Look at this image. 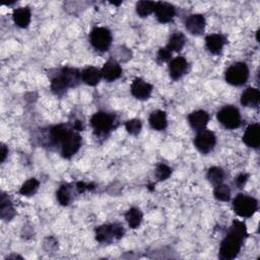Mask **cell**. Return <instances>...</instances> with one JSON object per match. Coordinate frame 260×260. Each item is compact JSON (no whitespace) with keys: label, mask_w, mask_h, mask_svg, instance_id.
<instances>
[{"label":"cell","mask_w":260,"mask_h":260,"mask_svg":"<svg viewBox=\"0 0 260 260\" xmlns=\"http://www.w3.org/2000/svg\"><path fill=\"white\" fill-rule=\"evenodd\" d=\"M76 188L78 190V192H84L86 190H90V189H93L94 186L92 184H86L85 182H78L76 184Z\"/></svg>","instance_id":"8d00e7d4"},{"label":"cell","mask_w":260,"mask_h":260,"mask_svg":"<svg viewBox=\"0 0 260 260\" xmlns=\"http://www.w3.org/2000/svg\"><path fill=\"white\" fill-rule=\"evenodd\" d=\"M246 235L247 230L245 224L240 221H234L228 235L221 244L219 258L223 260H232L236 258L241 250Z\"/></svg>","instance_id":"6da1fadb"},{"label":"cell","mask_w":260,"mask_h":260,"mask_svg":"<svg viewBox=\"0 0 260 260\" xmlns=\"http://www.w3.org/2000/svg\"><path fill=\"white\" fill-rule=\"evenodd\" d=\"M150 124L153 129L156 130H164L168 125L167 115L163 111H154L150 116Z\"/></svg>","instance_id":"44dd1931"},{"label":"cell","mask_w":260,"mask_h":260,"mask_svg":"<svg viewBox=\"0 0 260 260\" xmlns=\"http://www.w3.org/2000/svg\"><path fill=\"white\" fill-rule=\"evenodd\" d=\"M114 122L115 118L106 112H98L94 114L91 119V124L93 128L99 134H104L110 131L114 127Z\"/></svg>","instance_id":"52a82bcc"},{"label":"cell","mask_w":260,"mask_h":260,"mask_svg":"<svg viewBox=\"0 0 260 260\" xmlns=\"http://www.w3.org/2000/svg\"><path fill=\"white\" fill-rule=\"evenodd\" d=\"M82 145V137L78 133L71 130L69 134L65 137L61 146V154L64 157L69 158L72 156H74Z\"/></svg>","instance_id":"9c48e42d"},{"label":"cell","mask_w":260,"mask_h":260,"mask_svg":"<svg viewBox=\"0 0 260 260\" xmlns=\"http://www.w3.org/2000/svg\"><path fill=\"white\" fill-rule=\"evenodd\" d=\"M208 179L209 180V182L214 186H216L218 184H222L224 181V179H225V172L221 168L212 167L208 170Z\"/></svg>","instance_id":"4316f807"},{"label":"cell","mask_w":260,"mask_h":260,"mask_svg":"<svg viewBox=\"0 0 260 260\" xmlns=\"http://www.w3.org/2000/svg\"><path fill=\"white\" fill-rule=\"evenodd\" d=\"M70 131L71 129H69L64 124H60V125L52 127L50 130V138H51L52 143L56 145H61Z\"/></svg>","instance_id":"7402d4cb"},{"label":"cell","mask_w":260,"mask_h":260,"mask_svg":"<svg viewBox=\"0 0 260 260\" xmlns=\"http://www.w3.org/2000/svg\"><path fill=\"white\" fill-rule=\"evenodd\" d=\"M142 127L143 125H142L141 120H138V119H131L125 123V128L127 132L130 133L131 135H137L139 132H141Z\"/></svg>","instance_id":"d6a6232c"},{"label":"cell","mask_w":260,"mask_h":260,"mask_svg":"<svg viewBox=\"0 0 260 260\" xmlns=\"http://www.w3.org/2000/svg\"><path fill=\"white\" fill-rule=\"evenodd\" d=\"M185 42H186L185 36L182 33H175L170 37L167 48L171 52H173V51L179 52L183 49Z\"/></svg>","instance_id":"cb8c5ba5"},{"label":"cell","mask_w":260,"mask_h":260,"mask_svg":"<svg viewBox=\"0 0 260 260\" xmlns=\"http://www.w3.org/2000/svg\"><path fill=\"white\" fill-rule=\"evenodd\" d=\"M156 2L153 1H139L136 4V12L142 17H146L155 11Z\"/></svg>","instance_id":"f546056e"},{"label":"cell","mask_w":260,"mask_h":260,"mask_svg":"<svg viewBox=\"0 0 260 260\" xmlns=\"http://www.w3.org/2000/svg\"><path fill=\"white\" fill-rule=\"evenodd\" d=\"M171 55H172V52L167 47L161 48L157 52L156 58L159 62H166V61H169V60L171 59Z\"/></svg>","instance_id":"e575fe53"},{"label":"cell","mask_w":260,"mask_h":260,"mask_svg":"<svg viewBox=\"0 0 260 260\" xmlns=\"http://www.w3.org/2000/svg\"><path fill=\"white\" fill-rule=\"evenodd\" d=\"M172 174V170L171 168H169L167 165L161 164L158 165L156 169V176L158 180H161V181H164V180H167Z\"/></svg>","instance_id":"836d02e7"},{"label":"cell","mask_w":260,"mask_h":260,"mask_svg":"<svg viewBox=\"0 0 260 260\" xmlns=\"http://www.w3.org/2000/svg\"><path fill=\"white\" fill-rule=\"evenodd\" d=\"M39 188V181L35 178L29 179L28 181H26L23 186L21 187V190H19V193L24 196H31L36 193V191Z\"/></svg>","instance_id":"4dcf8cb0"},{"label":"cell","mask_w":260,"mask_h":260,"mask_svg":"<svg viewBox=\"0 0 260 260\" xmlns=\"http://www.w3.org/2000/svg\"><path fill=\"white\" fill-rule=\"evenodd\" d=\"M206 44L210 53L219 54L226 44V39L219 34L209 35L206 38Z\"/></svg>","instance_id":"e0dca14e"},{"label":"cell","mask_w":260,"mask_h":260,"mask_svg":"<svg viewBox=\"0 0 260 260\" xmlns=\"http://www.w3.org/2000/svg\"><path fill=\"white\" fill-rule=\"evenodd\" d=\"M247 180H248V175H247V174H240V175L236 178L235 183L237 184V186H238L239 188H242V187L246 184Z\"/></svg>","instance_id":"d590c367"},{"label":"cell","mask_w":260,"mask_h":260,"mask_svg":"<svg viewBox=\"0 0 260 260\" xmlns=\"http://www.w3.org/2000/svg\"><path fill=\"white\" fill-rule=\"evenodd\" d=\"M243 142L249 148L257 149L260 145V126L258 124L250 125L243 136Z\"/></svg>","instance_id":"2e32d148"},{"label":"cell","mask_w":260,"mask_h":260,"mask_svg":"<svg viewBox=\"0 0 260 260\" xmlns=\"http://www.w3.org/2000/svg\"><path fill=\"white\" fill-rule=\"evenodd\" d=\"M214 197L219 202H229L231 198V189L228 185L218 184L215 186L213 191Z\"/></svg>","instance_id":"f1b7e54d"},{"label":"cell","mask_w":260,"mask_h":260,"mask_svg":"<svg viewBox=\"0 0 260 260\" xmlns=\"http://www.w3.org/2000/svg\"><path fill=\"white\" fill-rule=\"evenodd\" d=\"M61 74L66 79L69 88L76 87L82 81V73L75 68H69V67L63 68L61 70Z\"/></svg>","instance_id":"603a6c76"},{"label":"cell","mask_w":260,"mask_h":260,"mask_svg":"<svg viewBox=\"0 0 260 260\" xmlns=\"http://www.w3.org/2000/svg\"><path fill=\"white\" fill-rule=\"evenodd\" d=\"M69 88L66 79L63 77V75L60 73L59 75L55 76L52 82H51V90L56 95H62L67 89Z\"/></svg>","instance_id":"484cf974"},{"label":"cell","mask_w":260,"mask_h":260,"mask_svg":"<svg viewBox=\"0 0 260 260\" xmlns=\"http://www.w3.org/2000/svg\"><path fill=\"white\" fill-rule=\"evenodd\" d=\"M236 213L242 217H250L257 210L258 204L255 198L244 194H238L233 202Z\"/></svg>","instance_id":"7a4b0ae2"},{"label":"cell","mask_w":260,"mask_h":260,"mask_svg":"<svg viewBox=\"0 0 260 260\" xmlns=\"http://www.w3.org/2000/svg\"><path fill=\"white\" fill-rule=\"evenodd\" d=\"M31 10L28 7H19L13 11L12 17L15 25L19 28H27L31 23Z\"/></svg>","instance_id":"ac0fdd59"},{"label":"cell","mask_w":260,"mask_h":260,"mask_svg":"<svg viewBox=\"0 0 260 260\" xmlns=\"http://www.w3.org/2000/svg\"><path fill=\"white\" fill-rule=\"evenodd\" d=\"M217 120L228 129H236L241 125V114L233 106H226L217 112Z\"/></svg>","instance_id":"277c9868"},{"label":"cell","mask_w":260,"mask_h":260,"mask_svg":"<svg viewBox=\"0 0 260 260\" xmlns=\"http://www.w3.org/2000/svg\"><path fill=\"white\" fill-rule=\"evenodd\" d=\"M57 198L60 205L62 206H68L71 202V188L69 185L65 184L60 186V188L57 191Z\"/></svg>","instance_id":"83f0119b"},{"label":"cell","mask_w":260,"mask_h":260,"mask_svg":"<svg viewBox=\"0 0 260 260\" xmlns=\"http://www.w3.org/2000/svg\"><path fill=\"white\" fill-rule=\"evenodd\" d=\"M153 92V86L142 78H135L131 85V94L138 100H147Z\"/></svg>","instance_id":"30bf717a"},{"label":"cell","mask_w":260,"mask_h":260,"mask_svg":"<svg viewBox=\"0 0 260 260\" xmlns=\"http://www.w3.org/2000/svg\"><path fill=\"white\" fill-rule=\"evenodd\" d=\"M216 144V137L213 132L209 130H202L198 131L195 139H194V145L196 149L203 153V154H208L210 153Z\"/></svg>","instance_id":"ba28073f"},{"label":"cell","mask_w":260,"mask_h":260,"mask_svg":"<svg viewBox=\"0 0 260 260\" xmlns=\"http://www.w3.org/2000/svg\"><path fill=\"white\" fill-rule=\"evenodd\" d=\"M188 63L187 60L184 57H176L174 58L169 64V72L170 76L173 79H179L182 77L187 71Z\"/></svg>","instance_id":"5bb4252c"},{"label":"cell","mask_w":260,"mask_h":260,"mask_svg":"<svg viewBox=\"0 0 260 260\" xmlns=\"http://www.w3.org/2000/svg\"><path fill=\"white\" fill-rule=\"evenodd\" d=\"M249 77V69L243 62H237L230 66L226 72V81L228 84L236 87L243 86Z\"/></svg>","instance_id":"3957f363"},{"label":"cell","mask_w":260,"mask_h":260,"mask_svg":"<svg viewBox=\"0 0 260 260\" xmlns=\"http://www.w3.org/2000/svg\"><path fill=\"white\" fill-rule=\"evenodd\" d=\"M7 154H8V150L6 149V147L4 145H2L1 146V162H4Z\"/></svg>","instance_id":"74e56055"},{"label":"cell","mask_w":260,"mask_h":260,"mask_svg":"<svg viewBox=\"0 0 260 260\" xmlns=\"http://www.w3.org/2000/svg\"><path fill=\"white\" fill-rule=\"evenodd\" d=\"M0 210H1L0 211V213H1V217L4 219H8V221L14 215V209L10 205V203L8 202V199L4 195L1 196V206H0Z\"/></svg>","instance_id":"1f68e13d"},{"label":"cell","mask_w":260,"mask_h":260,"mask_svg":"<svg viewBox=\"0 0 260 260\" xmlns=\"http://www.w3.org/2000/svg\"><path fill=\"white\" fill-rule=\"evenodd\" d=\"M209 121V116L206 111H194L188 116V122L190 126L196 130L202 131L204 130Z\"/></svg>","instance_id":"7c38bea8"},{"label":"cell","mask_w":260,"mask_h":260,"mask_svg":"<svg viewBox=\"0 0 260 260\" xmlns=\"http://www.w3.org/2000/svg\"><path fill=\"white\" fill-rule=\"evenodd\" d=\"M185 27L190 34L201 35L206 28V19L202 14H192L186 19Z\"/></svg>","instance_id":"4fadbf2b"},{"label":"cell","mask_w":260,"mask_h":260,"mask_svg":"<svg viewBox=\"0 0 260 260\" xmlns=\"http://www.w3.org/2000/svg\"><path fill=\"white\" fill-rule=\"evenodd\" d=\"M260 94L257 89L248 88L241 96V104L245 107H257L259 105Z\"/></svg>","instance_id":"d6986e66"},{"label":"cell","mask_w":260,"mask_h":260,"mask_svg":"<svg viewBox=\"0 0 260 260\" xmlns=\"http://www.w3.org/2000/svg\"><path fill=\"white\" fill-rule=\"evenodd\" d=\"M155 12L157 21L163 24L171 22L176 14L175 7L167 2H156Z\"/></svg>","instance_id":"8fae6325"},{"label":"cell","mask_w":260,"mask_h":260,"mask_svg":"<svg viewBox=\"0 0 260 260\" xmlns=\"http://www.w3.org/2000/svg\"><path fill=\"white\" fill-rule=\"evenodd\" d=\"M101 77H102L101 70L93 66L87 67L82 72L83 82L92 87L97 86L100 83V81H101Z\"/></svg>","instance_id":"ffe728a7"},{"label":"cell","mask_w":260,"mask_h":260,"mask_svg":"<svg viewBox=\"0 0 260 260\" xmlns=\"http://www.w3.org/2000/svg\"><path fill=\"white\" fill-rule=\"evenodd\" d=\"M125 219L127 221L130 228L136 229L139 227V225H141L143 221V212L138 208H132L126 212Z\"/></svg>","instance_id":"d4e9b609"},{"label":"cell","mask_w":260,"mask_h":260,"mask_svg":"<svg viewBox=\"0 0 260 260\" xmlns=\"http://www.w3.org/2000/svg\"><path fill=\"white\" fill-rule=\"evenodd\" d=\"M102 76L108 82H114L116 79H118L122 74V68L120 66L119 63L113 60L106 62L105 65L103 66L102 70Z\"/></svg>","instance_id":"9a60e30c"},{"label":"cell","mask_w":260,"mask_h":260,"mask_svg":"<svg viewBox=\"0 0 260 260\" xmlns=\"http://www.w3.org/2000/svg\"><path fill=\"white\" fill-rule=\"evenodd\" d=\"M124 229L121 225H103L96 230V239L100 243H110L113 239H120L124 236Z\"/></svg>","instance_id":"5b68a950"},{"label":"cell","mask_w":260,"mask_h":260,"mask_svg":"<svg viewBox=\"0 0 260 260\" xmlns=\"http://www.w3.org/2000/svg\"><path fill=\"white\" fill-rule=\"evenodd\" d=\"M91 43L99 51H107L112 43V35L106 28H95L91 33Z\"/></svg>","instance_id":"8992f818"}]
</instances>
